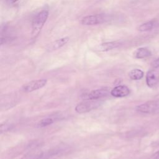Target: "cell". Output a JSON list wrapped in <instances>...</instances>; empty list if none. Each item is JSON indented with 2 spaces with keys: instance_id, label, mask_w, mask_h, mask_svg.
Listing matches in <instances>:
<instances>
[{
  "instance_id": "obj_1",
  "label": "cell",
  "mask_w": 159,
  "mask_h": 159,
  "mask_svg": "<svg viewBox=\"0 0 159 159\" xmlns=\"http://www.w3.org/2000/svg\"><path fill=\"white\" fill-rule=\"evenodd\" d=\"M48 17V11L43 10L34 19L32 24V36L35 37L40 32Z\"/></svg>"
},
{
  "instance_id": "obj_2",
  "label": "cell",
  "mask_w": 159,
  "mask_h": 159,
  "mask_svg": "<svg viewBox=\"0 0 159 159\" xmlns=\"http://www.w3.org/2000/svg\"><path fill=\"white\" fill-rule=\"evenodd\" d=\"M135 110L140 113L153 114L159 112V101H150L138 105Z\"/></svg>"
},
{
  "instance_id": "obj_3",
  "label": "cell",
  "mask_w": 159,
  "mask_h": 159,
  "mask_svg": "<svg viewBox=\"0 0 159 159\" xmlns=\"http://www.w3.org/2000/svg\"><path fill=\"white\" fill-rule=\"evenodd\" d=\"M90 101H85L78 104L75 107L76 112L78 113L87 112L99 107L100 102L96 101L95 100L94 101L93 100Z\"/></svg>"
},
{
  "instance_id": "obj_4",
  "label": "cell",
  "mask_w": 159,
  "mask_h": 159,
  "mask_svg": "<svg viewBox=\"0 0 159 159\" xmlns=\"http://www.w3.org/2000/svg\"><path fill=\"white\" fill-rule=\"evenodd\" d=\"M47 83V80L45 79L33 80L23 84L22 86V89L24 92H32L43 88L46 85Z\"/></svg>"
},
{
  "instance_id": "obj_5",
  "label": "cell",
  "mask_w": 159,
  "mask_h": 159,
  "mask_svg": "<svg viewBox=\"0 0 159 159\" xmlns=\"http://www.w3.org/2000/svg\"><path fill=\"white\" fill-rule=\"evenodd\" d=\"M106 20V16L102 14H96L87 16L83 17L81 23L84 25H94L103 23Z\"/></svg>"
},
{
  "instance_id": "obj_6",
  "label": "cell",
  "mask_w": 159,
  "mask_h": 159,
  "mask_svg": "<svg viewBox=\"0 0 159 159\" xmlns=\"http://www.w3.org/2000/svg\"><path fill=\"white\" fill-rule=\"evenodd\" d=\"M109 91L107 88H101L90 91L83 96V98L85 100H96L102 97L107 96Z\"/></svg>"
},
{
  "instance_id": "obj_7",
  "label": "cell",
  "mask_w": 159,
  "mask_h": 159,
  "mask_svg": "<svg viewBox=\"0 0 159 159\" xmlns=\"http://www.w3.org/2000/svg\"><path fill=\"white\" fill-rule=\"evenodd\" d=\"M159 82V73L155 70H149L146 75V84L149 88H153Z\"/></svg>"
},
{
  "instance_id": "obj_8",
  "label": "cell",
  "mask_w": 159,
  "mask_h": 159,
  "mask_svg": "<svg viewBox=\"0 0 159 159\" xmlns=\"http://www.w3.org/2000/svg\"><path fill=\"white\" fill-rule=\"evenodd\" d=\"M130 93V89L124 85H119L114 87L110 92L111 96L116 98H123L128 96Z\"/></svg>"
},
{
  "instance_id": "obj_9",
  "label": "cell",
  "mask_w": 159,
  "mask_h": 159,
  "mask_svg": "<svg viewBox=\"0 0 159 159\" xmlns=\"http://www.w3.org/2000/svg\"><path fill=\"white\" fill-rule=\"evenodd\" d=\"M68 41H69L68 37H66L61 38L60 39H58V40L53 42L50 44H49L47 47V50H48V51L57 50V49L61 48V47H63V45H65V44H66Z\"/></svg>"
},
{
  "instance_id": "obj_10",
  "label": "cell",
  "mask_w": 159,
  "mask_h": 159,
  "mask_svg": "<svg viewBox=\"0 0 159 159\" xmlns=\"http://www.w3.org/2000/svg\"><path fill=\"white\" fill-rule=\"evenodd\" d=\"M151 55H152L151 51L145 47L139 48L137 49L134 53V57L138 59L145 58L149 57L150 56H151Z\"/></svg>"
},
{
  "instance_id": "obj_11",
  "label": "cell",
  "mask_w": 159,
  "mask_h": 159,
  "mask_svg": "<svg viewBox=\"0 0 159 159\" xmlns=\"http://www.w3.org/2000/svg\"><path fill=\"white\" fill-rule=\"evenodd\" d=\"M120 43L118 42H109L103 43L98 46V50L102 52H106L112 49L116 48L119 46Z\"/></svg>"
},
{
  "instance_id": "obj_12",
  "label": "cell",
  "mask_w": 159,
  "mask_h": 159,
  "mask_svg": "<svg viewBox=\"0 0 159 159\" xmlns=\"http://www.w3.org/2000/svg\"><path fill=\"white\" fill-rule=\"evenodd\" d=\"M157 22L155 20H150L146 22L139 25L138 27V30L140 32H146L152 30L156 25Z\"/></svg>"
},
{
  "instance_id": "obj_13",
  "label": "cell",
  "mask_w": 159,
  "mask_h": 159,
  "mask_svg": "<svg viewBox=\"0 0 159 159\" xmlns=\"http://www.w3.org/2000/svg\"><path fill=\"white\" fill-rule=\"evenodd\" d=\"M144 75V73L140 69H134L129 71V76L132 80H140Z\"/></svg>"
},
{
  "instance_id": "obj_14",
  "label": "cell",
  "mask_w": 159,
  "mask_h": 159,
  "mask_svg": "<svg viewBox=\"0 0 159 159\" xmlns=\"http://www.w3.org/2000/svg\"><path fill=\"white\" fill-rule=\"evenodd\" d=\"M53 119L52 118H45L42 119L39 122L38 125L40 127H46L47 125H49L50 124H52V123H53Z\"/></svg>"
},
{
  "instance_id": "obj_15",
  "label": "cell",
  "mask_w": 159,
  "mask_h": 159,
  "mask_svg": "<svg viewBox=\"0 0 159 159\" xmlns=\"http://www.w3.org/2000/svg\"><path fill=\"white\" fill-rule=\"evenodd\" d=\"M43 157V155L42 153H30L24 156L21 159H41Z\"/></svg>"
},
{
  "instance_id": "obj_16",
  "label": "cell",
  "mask_w": 159,
  "mask_h": 159,
  "mask_svg": "<svg viewBox=\"0 0 159 159\" xmlns=\"http://www.w3.org/2000/svg\"><path fill=\"white\" fill-rule=\"evenodd\" d=\"M12 125L8 123H4V124H1V132H7L9 130L11 129V128Z\"/></svg>"
},
{
  "instance_id": "obj_17",
  "label": "cell",
  "mask_w": 159,
  "mask_h": 159,
  "mask_svg": "<svg viewBox=\"0 0 159 159\" xmlns=\"http://www.w3.org/2000/svg\"><path fill=\"white\" fill-rule=\"evenodd\" d=\"M152 66L154 68H159V57L155 59L154 61H153V62L152 63Z\"/></svg>"
},
{
  "instance_id": "obj_18",
  "label": "cell",
  "mask_w": 159,
  "mask_h": 159,
  "mask_svg": "<svg viewBox=\"0 0 159 159\" xmlns=\"http://www.w3.org/2000/svg\"><path fill=\"white\" fill-rule=\"evenodd\" d=\"M151 159H159V150L153 154L151 157Z\"/></svg>"
},
{
  "instance_id": "obj_19",
  "label": "cell",
  "mask_w": 159,
  "mask_h": 159,
  "mask_svg": "<svg viewBox=\"0 0 159 159\" xmlns=\"http://www.w3.org/2000/svg\"><path fill=\"white\" fill-rule=\"evenodd\" d=\"M9 1H10V2H15L17 1L18 0H9Z\"/></svg>"
}]
</instances>
